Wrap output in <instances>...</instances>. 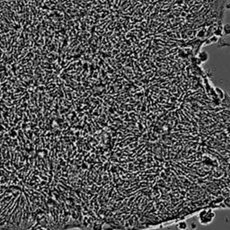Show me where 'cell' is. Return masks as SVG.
<instances>
[{
    "label": "cell",
    "mask_w": 230,
    "mask_h": 230,
    "mask_svg": "<svg viewBox=\"0 0 230 230\" xmlns=\"http://www.w3.org/2000/svg\"><path fill=\"white\" fill-rule=\"evenodd\" d=\"M216 213L212 209H204L198 213V219L200 225L208 226L214 220Z\"/></svg>",
    "instance_id": "1"
},
{
    "label": "cell",
    "mask_w": 230,
    "mask_h": 230,
    "mask_svg": "<svg viewBox=\"0 0 230 230\" xmlns=\"http://www.w3.org/2000/svg\"><path fill=\"white\" fill-rule=\"evenodd\" d=\"M209 58V53H208L207 51H205V50L200 51V52L199 53V55H198V59H199L201 62H206V61H208Z\"/></svg>",
    "instance_id": "2"
},
{
    "label": "cell",
    "mask_w": 230,
    "mask_h": 230,
    "mask_svg": "<svg viewBox=\"0 0 230 230\" xmlns=\"http://www.w3.org/2000/svg\"><path fill=\"white\" fill-rule=\"evenodd\" d=\"M176 227H177L178 230H183V229L188 227V224H187L186 220H179L176 223Z\"/></svg>",
    "instance_id": "3"
},
{
    "label": "cell",
    "mask_w": 230,
    "mask_h": 230,
    "mask_svg": "<svg viewBox=\"0 0 230 230\" xmlns=\"http://www.w3.org/2000/svg\"><path fill=\"white\" fill-rule=\"evenodd\" d=\"M222 33L226 36H230V23H225L223 25Z\"/></svg>",
    "instance_id": "4"
},
{
    "label": "cell",
    "mask_w": 230,
    "mask_h": 230,
    "mask_svg": "<svg viewBox=\"0 0 230 230\" xmlns=\"http://www.w3.org/2000/svg\"><path fill=\"white\" fill-rule=\"evenodd\" d=\"M93 229H94V230H103V226H102V225H101L100 223L95 222V223L94 224Z\"/></svg>",
    "instance_id": "5"
},
{
    "label": "cell",
    "mask_w": 230,
    "mask_h": 230,
    "mask_svg": "<svg viewBox=\"0 0 230 230\" xmlns=\"http://www.w3.org/2000/svg\"><path fill=\"white\" fill-rule=\"evenodd\" d=\"M37 230H47V228H45V227H43V226H40V227H39Z\"/></svg>",
    "instance_id": "6"
},
{
    "label": "cell",
    "mask_w": 230,
    "mask_h": 230,
    "mask_svg": "<svg viewBox=\"0 0 230 230\" xmlns=\"http://www.w3.org/2000/svg\"><path fill=\"white\" fill-rule=\"evenodd\" d=\"M183 230H192V229H190V228L187 227V228H185V229H183Z\"/></svg>",
    "instance_id": "7"
}]
</instances>
